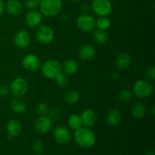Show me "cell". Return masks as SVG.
<instances>
[{
	"label": "cell",
	"mask_w": 155,
	"mask_h": 155,
	"mask_svg": "<svg viewBox=\"0 0 155 155\" xmlns=\"http://www.w3.org/2000/svg\"><path fill=\"white\" fill-rule=\"evenodd\" d=\"M145 77H146L147 80L153 81L155 80V68L154 66H150L147 68L145 71Z\"/></svg>",
	"instance_id": "obj_32"
},
{
	"label": "cell",
	"mask_w": 155,
	"mask_h": 155,
	"mask_svg": "<svg viewBox=\"0 0 155 155\" xmlns=\"http://www.w3.org/2000/svg\"><path fill=\"white\" fill-rule=\"evenodd\" d=\"M39 8L42 15L51 18L58 15L62 9L61 0H42L40 2Z\"/></svg>",
	"instance_id": "obj_2"
},
{
	"label": "cell",
	"mask_w": 155,
	"mask_h": 155,
	"mask_svg": "<svg viewBox=\"0 0 155 155\" xmlns=\"http://www.w3.org/2000/svg\"><path fill=\"white\" fill-rule=\"evenodd\" d=\"M36 35L38 41L42 44L51 43L54 38V30L47 25H42L38 27Z\"/></svg>",
	"instance_id": "obj_7"
},
{
	"label": "cell",
	"mask_w": 155,
	"mask_h": 155,
	"mask_svg": "<svg viewBox=\"0 0 155 155\" xmlns=\"http://www.w3.org/2000/svg\"><path fill=\"white\" fill-rule=\"evenodd\" d=\"M131 111L135 117L137 118V119H141V118L144 117L145 115L146 114V107L143 103L138 101V102L134 103L133 104Z\"/></svg>",
	"instance_id": "obj_21"
},
{
	"label": "cell",
	"mask_w": 155,
	"mask_h": 155,
	"mask_svg": "<svg viewBox=\"0 0 155 155\" xmlns=\"http://www.w3.org/2000/svg\"><path fill=\"white\" fill-rule=\"evenodd\" d=\"M73 2H78L81 1V0H72Z\"/></svg>",
	"instance_id": "obj_37"
},
{
	"label": "cell",
	"mask_w": 155,
	"mask_h": 155,
	"mask_svg": "<svg viewBox=\"0 0 155 155\" xmlns=\"http://www.w3.org/2000/svg\"><path fill=\"white\" fill-rule=\"evenodd\" d=\"M42 73L46 78L55 80L62 73L61 64L55 60H48L42 65Z\"/></svg>",
	"instance_id": "obj_4"
},
{
	"label": "cell",
	"mask_w": 155,
	"mask_h": 155,
	"mask_svg": "<svg viewBox=\"0 0 155 155\" xmlns=\"http://www.w3.org/2000/svg\"><path fill=\"white\" fill-rule=\"evenodd\" d=\"M11 107L12 110L16 114H23L27 109V104L25 101L21 98L15 97V98H14L11 102Z\"/></svg>",
	"instance_id": "obj_20"
},
{
	"label": "cell",
	"mask_w": 155,
	"mask_h": 155,
	"mask_svg": "<svg viewBox=\"0 0 155 155\" xmlns=\"http://www.w3.org/2000/svg\"><path fill=\"white\" fill-rule=\"evenodd\" d=\"M61 68L62 72H64V74L67 75H73L77 72L79 65L75 60L68 59L64 62L63 64L61 65Z\"/></svg>",
	"instance_id": "obj_17"
},
{
	"label": "cell",
	"mask_w": 155,
	"mask_h": 155,
	"mask_svg": "<svg viewBox=\"0 0 155 155\" xmlns=\"http://www.w3.org/2000/svg\"><path fill=\"white\" fill-rule=\"evenodd\" d=\"M22 65L27 71L34 72L40 68L41 61L36 54H28L24 56L23 58Z\"/></svg>",
	"instance_id": "obj_9"
},
{
	"label": "cell",
	"mask_w": 155,
	"mask_h": 155,
	"mask_svg": "<svg viewBox=\"0 0 155 155\" xmlns=\"http://www.w3.org/2000/svg\"><path fill=\"white\" fill-rule=\"evenodd\" d=\"M145 155H154V152L153 150H148L145 153Z\"/></svg>",
	"instance_id": "obj_36"
},
{
	"label": "cell",
	"mask_w": 155,
	"mask_h": 155,
	"mask_svg": "<svg viewBox=\"0 0 155 155\" xmlns=\"http://www.w3.org/2000/svg\"><path fill=\"white\" fill-rule=\"evenodd\" d=\"M9 89L13 96L21 98L28 90V83L25 79L22 77H17L12 82Z\"/></svg>",
	"instance_id": "obj_5"
},
{
	"label": "cell",
	"mask_w": 155,
	"mask_h": 155,
	"mask_svg": "<svg viewBox=\"0 0 155 155\" xmlns=\"http://www.w3.org/2000/svg\"><path fill=\"white\" fill-rule=\"evenodd\" d=\"M24 5L27 8L30 9V10L35 9L37 6H39V3L37 2L36 0H25Z\"/></svg>",
	"instance_id": "obj_33"
},
{
	"label": "cell",
	"mask_w": 155,
	"mask_h": 155,
	"mask_svg": "<svg viewBox=\"0 0 155 155\" xmlns=\"http://www.w3.org/2000/svg\"><path fill=\"white\" fill-rule=\"evenodd\" d=\"M49 110L48 104L44 102L39 103L37 106V112L40 116H48Z\"/></svg>",
	"instance_id": "obj_30"
},
{
	"label": "cell",
	"mask_w": 155,
	"mask_h": 155,
	"mask_svg": "<svg viewBox=\"0 0 155 155\" xmlns=\"http://www.w3.org/2000/svg\"><path fill=\"white\" fill-rule=\"evenodd\" d=\"M93 38L98 44H105L108 41V35L105 30L97 29L94 31Z\"/></svg>",
	"instance_id": "obj_24"
},
{
	"label": "cell",
	"mask_w": 155,
	"mask_h": 155,
	"mask_svg": "<svg viewBox=\"0 0 155 155\" xmlns=\"http://www.w3.org/2000/svg\"><path fill=\"white\" fill-rule=\"evenodd\" d=\"M36 1H37V2L39 3V4H40V2H41L42 1V0H36Z\"/></svg>",
	"instance_id": "obj_38"
},
{
	"label": "cell",
	"mask_w": 155,
	"mask_h": 155,
	"mask_svg": "<svg viewBox=\"0 0 155 155\" xmlns=\"http://www.w3.org/2000/svg\"><path fill=\"white\" fill-rule=\"evenodd\" d=\"M121 118H122V116H121L120 112L116 109L110 110L106 117L107 123L111 126H117L119 124L121 121Z\"/></svg>",
	"instance_id": "obj_22"
},
{
	"label": "cell",
	"mask_w": 155,
	"mask_h": 155,
	"mask_svg": "<svg viewBox=\"0 0 155 155\" xmlns=\"http://www.w3.org/2000/svg\"><path fill=\"white\" fill-rule=\"evenodd\" d=\"M68 126L71 127L72 130H77L78 129L82 127V121L80 119V117L77 114H72L68 117Z\"/></svg>",
	"instance_id": "obj_25"
},
{
	"label": "cell",
	"mask_w": 155,
	"mask_h": 155,
	"mask_svg": "<svg viewBox=\"0 0 155 155\" xmlns=\"http://www.w3.org/2000/svg\"><path fill=\"white\" fill-rule=\"evenodd\" d=\"M116 64L119 69H127L130 66V64H131V57H130V55L128 53H121L117 58Z\"/></svg>",
	"instance_id": "obj_19"
},
{
	"label": "cell",
	"mask_w": 155,
	"mask_h": 155,
	"mask_svg": "<svg viewBox=\"0 0 155 155\" xmlns=\"http://www.w3.org/2000/svg\"><path fill=\"white\" fill-rule=\"evenodd\" d=\"M74 138L77 145L84 148H89L95 143V135L89 128L81 127L76 130Z\"/></svg>",
	"instance_id": "obj_1"
},
{
	"label": "cell",
	"mask_w": 155,
	"mask_h": 155,
	"mask_svg": "<svg viewBox=\"0 0 155 155\" xmlns=\"http://www.w3.org/2000/svg\"><path fill=\"white\" fill-rule=\"evenodd\" d=\"M111 26V21L107 17H100L96 21H95V27L98 29L102 30H107Z\"/></svg>",
	"instance_id": "obj_26"
},
{
	"label": "cell",
	"mask_w": 155,
	"mask_h": 155,
	"mask_svg": "<svg viewBox=\"0 0 155 155\" xmlns=\"http://www.w3.org/2000/svg\"><path fill=\"white\" fill-rule=\"evenodd\" d=\"M5 9V5L2 0H0V15L3 13Z\"/></svg>",
	"instance_id": "obj_35"
},
{
	"label": "cell",
	"mask_w": 155,
	"mask_h": 155,
	"mask_svg": "<svg viewBox=\"0 0 155 155\" xmlns=\"http://www.w3.org/2000/svg\"><path fill=\"white\" fill-rule=\"evenodd\" d=\"M154 91V86L149 80H139L133 86V94L139 98H146L151 96Z\"/></svg>",
	"instance_id": "obj_3"
},
{
	"label": "cell",
	"mask_w": 155,
	"mask_h": 155,
	"mask_svg": "<svg viewBox=\"0 0 155 155\" xmlns=\"http://www.w3.org/2000/svg\"><path fill=\"white\" fill-rule=\"evenodd\" d=\"M95 20L92 16L89 15H82L77 20V27L83 32L92 31L95 27Z\"/></svg>",
	"instance_id": "obj_8"
},
{
	"label": "cell",
	"mask_w": 155,
	"mask_h": 155,
	"mask_svg": "<svg viewBox=\"0 0 155 155\" xmlns=\"http://www.w3.org/2000/svg\"><path fill=\"white\" fill-rule=\"evenodd\" d=\"M26 23L30 27H36L41 24L42 21V15L39 11L33 9L26 15Z\"/></svg>",
	"instance_id": "obj_13"
},
{
	"label": "cell",
	"mask_w": 155,
	"mask_h": 155,
	"mask_svg": "<svg viewBox=\"0 0 155 155\" xmlns=\"http://www.w3.org/2000/svg\"><path fill=\"white\" fill-rule=\"evenodd\" d=\"M6 9L11 15L18 16L22 13L23 6L18 0H8L6 4Z\"/></svg>",
	"instance_id": "obj_18"
},
{
	"label": "cell",
	"mask_w": 155,
	"mask_h": 155,
	"mask_svg": "<svg viewBox=\"0 0 155 155\" xmlns=\"http://www.w3.org/2000/svg\"><path fill=\"white\" fill-rule=\"evenodd\" d=\"M92 9L98 16L107 17L112 11V3L110 0H93Z\"/></svg>",
	"instance_id": "obj_6"
},
{
	"label": "cell",
	"mask_w": 155,
	"mask_h": 155,
	"mask_svg": "<svg viewBox=\"0 0 155 155\" xmlns=\"http://www.w3.org/2000/svg\"><path fill=\"white\" fill-rule=\"evenodd\" d=\"M8 134L10 137H14L17 136L21 133L22 130V127H21V123L15 119H12L8 121L6 127Z\"/></svg>",
	"instance_id": "obj_16"
},
{
	"label": "cell",
	"mask_w": 155,
	"mask_h": 155,
	"mask_svg": "<svg viewBox=\"0 0 155 155\" xmlns=\"http://www.w3.org/2000/svg\"><path fill=\"white\" fill-rule=\"evenodd\" d=\"M31 42L30 33L26 30H21L16 33L14 38V42L18 48L24 49L29 46Z\"/></svg>",
	"instance_id": "obj_12"
},
{
	"label": "cell",
	"mask_w": 155,
	"mask_h": 155,
	"mask_svg": "<svg viewBox=\"0 0 155 155\" xmlns=\"http://www.w3.org/2000/svg\"><path fill=\"white\" fill-rule=\"evenodd\" d=\"M55 80L57 84L59 86H61V87H65V86H67L70 81L68 76L67 74H63V72L55 79Z\"/></svg>",
	"instance_id": "obj_29"
},
{
	"label": "cell",
	"mask_w": 155,
	"mask_h": 155,
	"mask_svg": "<svg viewBox=\"0 0 155 155\" xmlns=\"http://www.w3.org/2000/svg\"><path fill=\"white\" fill-rule=\"evenodd\" d=\"M80 94H79V92L77 91L74 90V89H71V90H68L65 93L64 98L65 101L68 104H74L80 100Z\"/></svg>",
	"instance_id": "obj_23"
},
{
	"label": "cell",
	"mask_w": 155,
	"mask_h": 155,
	"mask_svg": "<svg viewBox=\"0 0 155 155\" xmlns=\"http://www.w3.org/2000/svg\"><path fill=\"white\" fill-rule=\"evenodd\" d=\"M32 150L36 154H41L44 151V145L41 141H36L32 145Z\"/></svg>",
	"instance_id": "obj_31"
},
{
	"label": "cell",
	"mask_w": 155,
	"mask_h": 155,
	"mask_svg": "<svg viewBox=\"0 0 155 155\" xmlns=\"http://www.w3.org/2000/svg\"><path fill=\"white\" fill-rule=\"evenodd\" d=\"M82 125L86 128H90L95 126L97 121L96 114L92 110H85L80 115Z\"/></svg>",
	"instance_id": "obj_14"
},
{
	"label": "cell",
	"mask_w": 155,
	"mask_h": 155,
	"mask_svg": "<svg viewBox=\"0 0 155 155\" xmlns=\"http://www.w3.org/2000/svg\"><path fill=\"white\" fill-rule=\"evenodd\" d=\"M79 57L83 61H90L93 58L96 54L95 47L92 45H85L79 50Z\"/></svg>",
	"instance_id": "obj_15"
},
{
	"label": "cell",
	"mask_w": 155,
	"mask_h": 155,
	"mask_svg": "<svg viewBox=\"0 0 155 155\" xmlns=\"http://www.w3.org/2000/svg\"><path fill=\"white\" fill-rule=\"evenodd\" d=\"M52 126V121L48 116H40L36 120L34 128L37 133L45 134L50 131Z\"/></svg>",
	"instance_id": "obj_11"
},
{
	"label": "cell",
	"mask_w": 155,
	"mask_h": 155,
	"mask_svg": "<svg viewBox=\"0 0 155 155\" xmlns=\"http://www.w3.org/2000/svg\"><path fill=\"white\" fill-rule=\"evenodd\" d=\"M53 137L57 143L64 145L71 141V133L66 127H58L53 132Z\"/></svg>",
	"instance_id": "obj_10"
},
{
	"label": "cell",
	"mask_w": 155,
	"mask_h": 155,
	"mask_svg": "<svg viewBox=\"0 0 155 155\" xmlns=\"http://www.w3.org/2000/svg\"><path fill=\"white\" fill-rule=\"evenodd\" d=\"M133 98V93L129 89H123L119 94V99L122 102H129Z\"/></svg>",
	"instance_id": "obj_28"
},
{
	"label": "cell",
	"mask_w": 155,
	"mask_h": 155,
	"mask_svg": "<svg viewBox=\"0 0 155 155\" xmlns=\"http://www.w3.org/2000/svg\"><path fill=\"white\" fill-rule=\"evenodd\" d=\"M10 93V89L5 85H2L0 86V96L5 97Z\"/></svg>",
	"instance_id": "obj_34"
},
{
	"label": "cell",
	"mask_w": 155,
	"mask_h": 155,
	"mask_svg": "<svg viewBox=\"0 0 155 155\" xmlns=\"http://www.w3.org/2000/svg\"><path fill=\"white\" fill-rule=\"evenodd\" d=\"M48 117L52 122H56L61 119L62 113L59 109L52 108L51 110H49Z\"/></svg>",
	"instance_id": "obj_27"
}]
</instances>
